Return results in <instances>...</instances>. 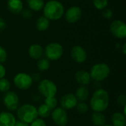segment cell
Here are the masks:
<instances>
[{"instance_id":"1","label":"cell","mask_w":126,"mask_h":126,"mask_svg":"<svg viewBox=\"0 0 126 126\" xmlns=\"http://www.w3.org/2000/svg\"><path fill=\"white\" fill-rule=\"evenodd\" d=\"M90 106L93 111L95 112H103L109 106V94L106 89H97L91 100Z\"/></svg>"},{"instance_id":"2","label":"cell","mask_w":126,"mask_h":126,"mask_svg":"<svg viewBox=\"0 0 126 126\" xmlns=\"http://www.w3.org/2000/svg\"><path fill=\"white\" fill-rule=\"evenodd\" d=\"M44 16L49 21L58 20L64 14V7L63 4L57 0H50L44 4L43 7Z\"/></svg>"},{"instance_id":"3","label":"cell","mask_w":126,"mask_h":126,"mask_svg":"<svg viewBox=\"0 0 126 126\" xmlns=\"http://www.w3.org/2000/svg\"><path fill=\"white\" fill-rule=\"evenodd\" d=\"M37 109L31 104H24L17 109V117L19 120L31 123L38 118Z\"/></svg>"},{"instance_id":"4","label":"cell","mask_w":126,"mask_h":126,"mask_svg":"<svg viewBox=\"0 0 126 126\" xmlns=\"http://www.w3.org/2000/svg\"><path fill=\"white\" fill-rule=\"evenodd\" d=\"M110 67L105 63H99L94 64L90 70L91 78L95 81H103L106 80L110 74Z\"/></svg>"},{"instance_id":"5","label":"cell","mask_w":126,"mask_h":126,"mask_svg":"<svg viewBox=\"0 0 126 126\" xmlns=\"http://www.w3.org/2000/svg\"><path fill=\"white\" fill-rule=\"evenodd\" d=\"M44 53L49 61H57L62 57L63 54V48L60 44L52 42L47 45Z\"/></svg>"},{"instance_id":"6","label":"cell","mask_w":126,"mask_h":126,"mask_svg":"<svg viewBox=\"0 0 126 126\" xmlns=\"http://www.w3.org/2000/svg\"><path fill=\"white\" fill-rule=\"evenodd\" d=\"M38 89L41 94L45 97H55L58 91L55 83L48 79L41 80L38 86Z\"/></svg>"},{"instance_id":"7","label":"cell","mask_w":126,"mask_h":126,"mask_svg":"<svg viewBox=\"0 0 126 126\" xmlns=\"http://www.w3.org/2000/svg\"><path fill=\"white\" fill-rule=\"evenodd\" d=\"M15 86L21 90H27L30 89L32 84V77L24 72L18 73L13 78Z\"/></svg>"},{"instance_id":"8","label":"cell","mask_w":126,"mask_h":126,"mask_svg":"<svg viewBox=\"0 0 126 126\" xmlns=\"http://www.w3.org/2000/svg\"><path fill=\"white\" fill-rule=\"evenodd\" d=\"M3 103L7 110L13 111L19 106V98L14 92H7L3 96Z\"/></svg>"},{"instance_id":"9","label":"cell","mask_w":126,"mask_h":126,"mask_svg":"<svg viewBox=\"0 0 126 126\" xmlns=\"http://www.w3.org/2000/svg\"><path fill=\"white\" fill-rule=\"evenodd\" d=\"M110 31L114 37L119 39L125 38L126 37V23L120 20L114 21L110 25Z\"/></svg>"},{"instance_id":"10","label":"cell","mask_w":126,"mask_h":126,"mask_svg":"<svg viewBox=\"0 0 126 126\" xmlns=\"http://www.w3.org/2000/svg\"><path fill=\"white\" fill-rule=\"evenodd\" d=\"M53 122L58 126H66L68 123V114L62 108H56L51 113Z\"/></svg>"},{"instance_id":"11","label":"cell","mask_w":126,"mask_h":126,"mask_svg":"<svg viewBox=\"0 0 126 126\" xmlns=\"http://www.w3.org/2000/svg\"><path fill=\"white\" fill-rule=\"evenodd\" d=\"M64 16L66 21L69 24L76 23L82 16V10L78 6H72L66 11Z\"/></svg>"},{"instance_id":"12","label":"cell","mask_w":126,"mask_h":126,"mask_svg":"<svg viewBox=\"0 0 126 126\" xmlns=\"http://www.w3.org/2000/svg\"><path fill=\"white\" fill-rule=\"evenodd\" d=\"M70 55L72 59L78 63H82L85 62L87 58L86 51L84 48L79 45H75L71 49Z\"/></svg>"},{"instance_id":"13","label":"cell","mask_w":126,"mask_h":126,"mask_svg":"<svg viewBox=\"0 0 126 126\" xmlns=\"http://www.w3.org/2000/svg\"><path fill=\"white\" fill-rule=\"evenodd\" d=\"M60 103L61 108L64 110H71L78 104V100L75 94L72 93H68L61 97Z\"/></svg>"},{"instance_id":"14","label":"cell","mask_w":126,"mask_h":126,"mask_svg":"<svg viewBox=\"0 0 126 126\" xmlns=\"http://www.w3.org/2000/svg\"><path fill=\"white\" fill-rule=\"evenodd\" d=\"M75 78L78 83L81 86H87L91 83V76L89 72L85 70H79L75 75Z\"/></svg>"},{"instance_id":"15","label":"cell","mask_w":126,"mask_h":126,"mask_svg":"<svg viewBox=\"0 0 126 126\" xmlns=\"http://www.w3.org/2000/svg\"><path fill=\"white\" fill-rule=\"evenodd\" d=\"M16 121V117L12 113L7 111L0 113V126H14Z\"/></svg>"},{"instance_id":"16","label":"cell","mask_w":126,"mask_h":126,"mask_svg":"<svg viewBox=\"0 0 126 126\" xmlns=\"http://www.w3.org/2000/svg\"><path fill=\"white\" fill-rule=\"evenodd\" d=\"M44 51L43 47L40 44H32L29 47V49H28V53H29L30 57L35 60L41 58V57L44 55Z\"/></svg>"},{"instance_id":"17","label":"cell","mask_w":126,"mask_h":126,"mask_svg":"<svg viewBox=\"0 0 126 126\" xmlns=\"http://www.w3.org/2000/svg\"><path fill=\"white\" fill-rule=\"evenodd\" d=\"M7 7L8 10L13 14H18L23 10V3L21 0H7Z\"/></svg>"},{"instance_id":"18","label":"cell","mask_w":126,"mask_h":126,"mask_svg":"<svg viewBox=\"0 0 126 126\" xmlns=\"http://www.w3.org/2000/svg\"><path fill=\"white\" fill-rule=\"evenodd\" d=\"M75 95L78 101L79 100L80 102H84L88 99L89 96V91L86 86H80L77 89Z\"/></svg>"},{"instance_id":"19","label":"cell","mask_w":126,"mask_h":126,"mask_svg":"<svg viewBox=\"0 0 126 126\" xmlns=\"http://www.w3.org/2000/svg\"><path fill=\"white\" fill-rule=\"evenodd\" d=\"M91 120L95 126H103L106 123V117L102 112H94L92 114Z\"/></svg>"},{"instance_id":"20","label":"cell","mask_w":126,"mask_h":126,"mask_svg":"<svg viewBox=\"0 0 126 126\" xmlns=\"http://www.w3.org/2000/svg\"><path fill=\"white\" fill-rule=\"evenodd\" d=\"M111 122L113 126H126V116L120 112H116L111 117Z\"/></svg>"},{"instance_id":"21","label":"cell","mask_w":126,"mask_h":126,"mask_svg":"<svg viewBox=\"0 0 126 126\" xmlns=\"http://www.w3.org/2000/svg\"><path fill=\"white\" fill-rule=\"evenodd\" d=\"M49 20L45 16H41L39 17L35 23L36 29L38 31H46L49 27Z\"/></svg>"},{"instance_id":"22","label":"cell","mask_w":126,"mask_h":126,"mask_svg":"<svg viewBox=\"0 0 126 126\" xmlns=\"http://www.w3.org/2000/svg\"><path fill=\"white\" fill-rule=\"evenodd\" d=\"M27 1L30 10L35 12L41 10L45 4L44 0H27Z\"/></svg>"},{"instance_id":"23","label":"cell","mask_w":126,"mask_h":126,"mask_svg":"<svg viewBox=\"0 0 126 126\" xmlns=\"http://www.w3.org/2000/svg\"><path fill=\"white\" fill-rule=\"evenodd\" d=\"M51 109L46 106L45 104H42L41 105L38 109H37L38 111V115L40 116L42 118H47L48 117H49L51 115Z\"/></svg>"},{"instance_id":"24","label":"cell","mask_w":126,"mask_h":126,"mask_svg":"<svg viewBox=\"0 0 126 126\" xmlns=\"http://www.w3.org/2000/svg\"><path fill=\"white\" fill-rule=\"evenodd\" d=\"M50 66V63L49 61L47 58H40L38 59V62H37V67L40 71H47V69H49Z\"/></svg>"},{"instance_id":"25","label":"cell","mask_w":126,"mask_h":126,"mask_svg":"<svg viewBox=\"0 0 126 126\" xmlns=\"http://www.w3.org/2000/svg\"><path fill=\"white\" fill-rule=\"evenodd\" d=\"M92 2L94 7L99 10L106 9V7L109 4L108 0H92Z\"/></svg>"},{"instance_id":"26","label":"cell","mask_w":126,"mask_h":126,"mask_svg":"<svg viewBox=\"0 0 126 126\" xmlns=\"http://www.w3.org/2000/svg\"><path fill=\"white\" fill-rule=\"evenodd\" d=\"M10 88V81L3 78L0 79V92H7L9 91Z\"/></svg>"},{"instance_id":"27","label":"cell","mask_w":126,"mask_h":126,"mask_svg":"<svg viewBox=\"0 0 126 126\" xmlns=\"http://www.w3.org/2000/svg\"><path fill=\"white\" fill-rule=\"evenodd\" d=\"M45 105L47 106L51 110H53L55 109V107L58 105V100L55 97H46L45 99Z\"/></svg>"},{"instance_id":"28","label":"cell","mask_w":126,"mask_h":126,"mask_svg":"<svg viewBox=\"0 0 126 126\" xmlns=\"http://www.w3.org/2000/svg\"><path fill=\"white\" fill-rule=\"evenodd\" d=\"M76 108V110L80 113V114H85L89 110V106L86 103H83V102H81V103H79L76 105L75 106Z\"/></svg>"},{"instance_id":"29","label":"cell","mask_w":126,"mask_h":126,"mask_svg":"<svg viewBox=\"0 0 126 126\" xmlns=\"http://www.w3.org/2000/svg\"><path fill=\"white\" fill-rule=\"evenodd\" d=\"M117 103L120 106H126V94H120L117 98Z\"/></svg>"},{"instance_id":"30","label":"cell","mask_w":126,"mask_h":126,"mask_svg":"<svg viewBox=\"0 0 126 126\" xmlns=\"http://www.w3.org/2000/svg\"><path fill=\"white\" fill-rule=\"evenodd\" d=\"M7 58V52L6 50L0 46V63H2L6 61Z\"/></svg>"},{"instance_id":"31","label":"cell","mask_w":126,"mask_h":126,"mask_svg":"<svg viewBox=\"0 0 126 126\" xmlns=\"http://www.w3.org/2000/svg\"><path fill=\"white\" fill-rule=\"evenodd\" d=\"M21 13L22 17L26 19H29L32 16V10L30 9H23L22 11L21 12Z\"/></svg>"},{"instance_id":"32","label":"cell","mask_w":126,"mask_h":126,"mask_svg":"<svg viewBox=\"0 0 126 126\" xmlns=\"http://www.w3.org/2000/svg\"><path fill=\"white\" fill-rule=\"evenodd\" d=\"M102 15H103V16L105 18L110 19L113 16V12H112V10L110 8H106V9H104V10L103 11Z\"/></svg>"},{"instance_id":"33","label":"cell","mask_w":126,"mask_h":126,"mask_svg":"<svg viewBox=\"0 0 126 126\" xmlns=\"http://www.w3.org/2000/svg\"><path fill=\"white\" fill-rule=\"evenodd\" d=\"M30 126H47L46 123L41 119H36L30 123Z\"/></svg>"},{"instance_id":"34","label":"cell","mask_w":126,"mask_h":126,"mask_svg":"<svg viewBox=\"0 0 126 126\" xmlns=\"http://www.w3.org/2000/svg\"><path fill=\"white\" fill-rule=\"evenodd\" d=\"M5 74H6L5 68H4V66L1 63H0V79L4 78Z\"/></svg>"},{"instance_id":"35","label":"cell","mask_w":126,"mask_h":126,"mask_svg":"<svg viewBox=\"0 0 126 126\" xmlns=\"http://www.w3.org/2000/svg\"><path fill=\"white\" fill-rule=\"evenodd\" d=\"M29 126V124L28 123H24V122H23V121H21V120H17V121H16V123H15V126Z\"/></svg>"},{"instance_id":"36","label":"cell","mask_w":126,"mask_h":126,"mask_svg":"<svg viewBox=\"0 0 126 126\" xmlns=\"http://www.w3.org/2000/svg\"><path fill=\"white\" fill-rule=\"evenodd\" d=\"M5 28H6V22L2 18H0V30H3Z\"/></svg>"},{"instance_id":"37","label":"cell","mask_w":126,"mask_h":126,"mask_svg":"<svg viewBox=\"0 0 126 126\" xmlns=\"http://www.w3.org/2000/svg\"><path fill=\"white\" fill-rule=\"evenodd\" d=\"M31 77H32V81H33V80H35V81L39 80H40V78H41V75H40L39 74H38V73H35V74H33V75H32V76H31Z\"/></svg>"},{"instance_id":"38","label":"cell","mask_w":126,"mask_h":126,"mask_svg":"<svg viewBox=\"0 0 126 126\" xmlns=\"http://www.w3.org/2000/svg\"><path fill=\"white\" fill-rule=\"evenodd\" d=\"M126 44H124V45L123 46V54H124V55H126Z\"/></svg>"},{"instance_id":"39","label":"cell","mask_w":126,"mask_h":126,"mask_svg":"<svg viewBox=\"0 0 126 126\" xmlns=\"http://www.w3.org/2000/svg\"><path fill=\"white\" fill-rule=\"evenodd\" d=\"M103 126H113L112 125H104Z\"/></svg>"}]
</instances>
